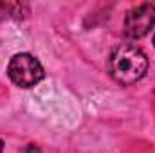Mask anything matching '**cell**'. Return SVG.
Wrapping results in <instances>:
<instances>
[{
  "label": "cell",
  "mask_w": 155,
  "mask_h": 153,
  "mask_svg": "<svg viewBox=\"0 0 155 153\" xmlns=\"http://www.w3.org/2000/svg\"><path fill=\"white\" fill-rule=\"evenodd\" d=\"M148 70L146 54L135 45H119L108 58V72L119 85H134Z\"/></svg>",
  "instance_id": "6da1fadb"
},
{
  "label": "cell",
  "mask_w": 155,
  "mask_h": 153,
  "mask_svg": "<svg viewBox=\"0 0 155 153\" xmlns=\"http://www.w3.org/2000/svg\"><path fill=\"white\" fill-rule=\"evenodd\" d=\"M7 76H9V79L15 85L22 86V88H31V86L38 85L40 81L43 79L45 72H43L41 63L33 54L20 52V54H15L9 60Z\"/></svg>",
  "instance_id": "7a4b0ae2"
},
{
  "label": "cell",
  "mask_w": 155,
  "mask_h": 153,
  "mask_svg": "<svg viewBox=\"0 0 155 153\" xmlns=\"http://www.w3.org/2000/svg\"><path fill=\"white\" fill-rule=\"evenodd\" d=\"M155 27V5L139 4L128 9L123 24V34L130 40H139L146 36Z\"/></svg>",
  "instance_id": "3957f363"
},
{
  "label": "cell",
  "mask_w": 155,
  "mask_h": 153,
  "mask_svg": "<svg viewBox=\"0 0 155 153\" xmlns=\"http://www.w3.org/2000/svg\"><path fill=\"white\" fill-rule=\"evenodd\" d=\"M22 9H27L22 4H11V2H0V20L7 16H20Z\"/></svg>",
  "instance_id": "277c9868"
},
{
  "label": "cell",
  "mask_w": 155,
  "mask_h": 153,
  "mask_svg": "<svg viewBox=\"0 0 155 153\" xmlns=\"http://www.w3.org/2000/svg\"><path fill=\"white\" fill-rule=\"evenodd\" d=\"M20 153H41V151H40L38 146H35V144H27V146H24V148L20 150Z\"/></svg>",
  "instance_id": "5b68a950"
},
{
  "label": "cell",
  "mask_w": 155,
  "mask_h": 153,
  "mask_svg": "<svg viewBox=\"0 0 155 153\" xmlns=\"http://www.w3.org/2000/svg\"><path fill=\"white\" fill-rule=\"evenodd\" d=\"M4 151V142H2V141H0V153Z\"/></svg>",
  "instance_id": "8992f818"
},
{
  "label": "cell",
  "mask_w": 155,
  "mask_h": 153,
  "mask_svg": "<svg viewBox=\"0 0 155 153\" xmlns=\"http://www.w3.org/2000/svg\"><path fill=\"white\" fill-rule=\"evenodd\" d=\"M153 47H155V36H153Z\"/></svg>",
  "instance_id": "52a82bcc"
}]
</instances>
